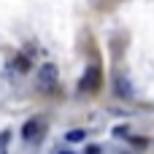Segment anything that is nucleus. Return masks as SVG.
I'll return each instance as SVG.
<instances>
[{
  "mask_svg": "<svg viewBox=\"0 0 154 154\" xmlns=\"http://www.w3.org/2000/svg\"><path fill=\"white\" fill-rule=\"evenodd\" d=\"M100 152H103L100 146H89V149H87V152H84V154H100Z\"/></svg>",
  "mask_w": 154,
  "mask_h": 154,
  "instance_id": "obj_10",
  "label": "nucleus"
},
{
  "mask_svg": "<svg viewBox=\"0 0 154 154\" xmlns=\"http://www.w3.org/2000/svg\"><path fill=\"white\" fill-rule=\"evenodd\" d=\"M57 81H60V70H57V65H54V62H43V65L38 68V89L51 92V89L57 87Z\"/></svg>",
  "mask_w": 154,
  "mask_h": 154,
  "instance_id": "obj_1",
  "label": "nucleus"
},
{
  "mask_svg": "<svg viewBox=\"0 0 154 154\" xmlns=\"http://www.w3.org/2000/svg\"><path fill=\"white\" fill-rule=\"evenodd\" d=\"M114 138H130V127H127V125L114 127Z\"/></svg>",
  "mask_w": 154,
  "mask_h": 154,
  "instance_id": "obj_7",
  "label": "nucleus"
},
{
  "mask_svg": "<svg viewBox=\"0 0 154 154\" xmlns=\"http://www.w3.org/2000/svg\"><path fill=\"white\" fill-rule=\"evenodd\" d=\"M57 154H76V152H70V149H60Z\"/></svg>",
  "mask_w": 154,
  "mask_h": 154,
  "instance_id": "obj_11",
  "label": "nucleus"
},
{
  "mask_svg": "<svg viewBox=\"0 0 154 154\" xmlns=\"http://www.w3.org/2000/svg\"><path fill=\"white\" fill-rule=\"evenodd\" d=\"M97 87H100V70H97L95 65H89V68L84 70L81 81H79V89H81V92H95Z\"/></svg>",
  "mask_w": 154,
  "mask_h": 154,
  "instance_id": "obj_2",
  "label": "nucleus"
},
{
  "mask_svg": "<svg viewBox=\"0 0 154 154\" xmlns=\"http://www.w3.org/2000/svg\"><path fill=\"white\" fill-rule=\"evenodd\" d=\"M14 68H16L19 73H24V70H30V60H27L24 54H19V57L14 60Z\"/></svg>",
  "mask_w": 154,
  "mask_h": 154,
  "instance_id": "obj_6",
  "label": "nucleus"
},
{
  "mask_svg": "<svg viewBox=\"0 0 154 154\" xmlns=\"http://www.w3.org/2000/svg\"><path fill=\"white\" fill-rule=\"evenodd\" d=\"M38 135H43V122H38V119H30V122L22 127V138H24V141H35Z\"/></svg>",
  "mask_w": 154,
  "mask_h": 154,
  "instance_id": "obj_3",
  "label": "nucleus"
},
{
  "mask_svg": "<svg viewBox=\"0 0 154 154\" xmlns=\"http://www.w3.org/2000/svg\"><path fill=\"white\" fill-rule=\"evenodd\" d=\"M133 143H135V149H146L149 141H146V138H133Z\"/></svg>",
  "mask_w": 154,
  "mask_h": 154,
  "instance_id": "obj_9",
  "label": "nucleus"
},
{
  "mask_svg": "<svg viewBox=\"0 0 154 154\" xmlns=\"http://www.w3.org/2000/svg\"><path fill=\"white\" fill-rule=\"evenodd\" d=\"M84 138H87V130H68L65 133V141L68 143H81Z\"/></svg>",
  "mask_w": 154,
  "mask_h": 154,
  "instance_id": "obj_5",
  "label": "nucleus"
},
{
  "mask_svg": "<svg viewBox=\"0 0 154 154\" xmlns=\"http://www.w3.org/2000/svg\"><path fill=\"white\" fill-rule=\"evenodd\" d=\"M8 141H11V133L3 130V133H0V152H5V143H8Z\"/></svg>",
  "mask_w": 154,
  "mask_h": 154,
  "instance_id": "obj_8",
  "label": "nucleus"
},
{
  "mask_svg": "<svg viewBox=\"0 0 154 154\" xmlns=\"http://www.w3.org/2000/svg\"><path fill=\"white\" fill-rule=\"evenodd\" d=\"M116 92H119V97H130V95H133V87H130V81H127L125 76L116 79Z\"/></svg>",
  "mask_w": 154,
  "mask_h": 154,
  "instance_id": "obj_4",
  "label": "nucleus"
}]
</instances>
